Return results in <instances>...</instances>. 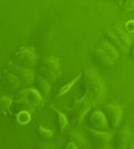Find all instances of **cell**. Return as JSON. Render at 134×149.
Returning a JSON list of instances; mask_svg holds the SVG:
<instances>
[{
	"label": "cell",
	"instance_id": "6da1fadb",
	"mask_svg": "<svg viewBox=\"0 0 134 149\" xmlns=\"http://www.w3.org/2000/svg\"><path fill=\"white\" fill-rule=\"evenodd\" d=\"M85 84V95L91 100L92 105H101L106 96V87L100 74L94 69H87L83 74Z\"/></svg>",
	"mask_w": 134,
	"mask_h": 149
},
{
	"label": "cell",
	"instance_id": "7a4b0ae2",
	"mask_svg": "<svg viewBox=\"0 0 134 149\" xmlns=\"http://www.w3.org/2000/svg\"><path fill=\"white\" fill-rule=\"evenodd\" d=\"M41 95L39 90L34 88H25L15 95L13 104L16 110L34 111L41 104Z\"/></svg>",
	"mask_w": 134,
	"mask_h": 149
},
{
	"label": "cell",
	"instance_id": "3957f363",
	"mask_svg": "<svg viewBox=\"0 0 134 149\" xmlns=\"http://www.w3.org/2000/svg\"><path fill=\"white\" fill-rule=\"evenodd\" d=\"M91 108H92V102L87 98L86 95L79 99L74 100L73 106L68 108V110H67L68 120L70 121V124L75 127L81 126V124L83 123L84 117L87 115V112L91 110Z\"/></svg>",
	"mask_w": 134,
	"mask_h": 149
},
{
	"label": "cell",
	"instance_id": "277c9868",
	"mask_svg": "<svg viewBox=\"0 0 134 149\" xmlns=\"http://www.w3.org/2000/svg\"><path fill=\"white\" fill-rule=\"evenodd\" d=\"M5 70L16 74L19 79L21 86H25V87L30 86L34 81V78H35V72L32 68L22 67V66H19V65L13 63V62H8L5 67Z\"/></svg>",
	"mask_w": 134,
	"mask_h": 149
},
{
	"label": "cell",
	"instance_id": "5b68a950",
	"mask_svg": "<svg viewBox=\"0 0 134 149\" xmlns=\"http://www.w3.org/2000/svg\"><path fill=\"white\" fill-rule=\"evenodd\" d=\"M86 134L89 143L95 148H109L113 137L107 131L96 130L93 128H86Z\"/></svg>",
	"mask_w": 134,
	"mask_h": 149
},
{
	"label": "cell",
	"instance_id": "8992f818",
	"mask_svg": "<svg viewBox=\"0 0 134 149\" xmlns=\"http://www.w3.org/2000/svg\"><path fill=\"white\" fill-rule=\"evenodd\" d=\"M15 61L17 65L27 67V68H34L37 63V56L32 48L29 47H21L17 50L13 55Z\"/></svg>",
	"mask_w": 134,
	"mask_h": 149
},
{
	"label": "cell",
	"instance_id": "52a82bcc",
	"mask_svg": "<svg viewBox=\"0 0 134 149\" xmlns=\"http://www.w3.org/2000/svg\"><path fill=\"white\" fill-rule=\"evenodd\" d=\"M114 148H133L134 147V135L128 126L122 127L120 130L116 132L114 138Z\"/></svg>",
	"mask_w": 134,
	"mask_h": 149
},
{
	"label": "cell",
	"instance_id": "ba28073f",
	"mask_svg": "<svg viewBox=\"0 0 134 149\" xmlns=\"http://www.w3.org/2000/svg\"><path fill=\"white\" fill-rule=\"evenodd\" d=\"M103 111L105 113L106 118L109 120V124L111 128H117L121 123L122 119V107L115 104H109L104 107Z\"/></svg>",
	"mask_w": 134,
	"mask_h": 149
},
{
	"label": "cell",
	"instance_id": "9c48e42d",
	"mask_svg": "<svg viewBox=\"0 0 134 149\" xmlns=\"http://www.w3.org/2000/svg\"><path fill=\"white\" fill-rule=\"evenodd\" d=\"M88 124L91 126V128L96 129V130L106 131L111 128L105 113H104V111H101V110H95L89 115Z\"/></svg>",
	"mask_w": 134,
	"mask_h": 149
},
{
	"label": "cell",
	"instance_id": "30bf717a",
	"mask_svg": "<svg viewBox=\"0 0 134 149\" xmlns=\"http://www.w3.org/2000/svg\"><path fill=\"white\" fill-rule=\"evenodd\" d=\"M92 57H93V60L95 62L97 66L103 67V68L109 69L111 67H113L114 61L109 58L101 48H95L92 51Z\"/></svg>",
	"mask_w": 134,
	"mask_h": 149
},
{
	"label": "cell",
	"instance_id": "8fae6325",
	"mask_svg": "<svg viewBox=\"0 0 134 149\" xmlns=\"http://www.w3.org/2000/svg\"><path fill=\"white\" fill-rule=\"evenodd\" d=\"M20 81L18 77L10 71H6L2 77V86L8 91H15L20 87Z\"/></svg>",
	"mask_w": 134,
	"mask_h": 149
},
{
	"label": "cell",
	"instance_id": "7c38bea8",
	"mask_svg": "<svg viewBox=\"0 0 134 149\" xmlns=\"http://www.w3.org/2000/svg\"><path fill=\"white\" fill-rule=\"evenodd\" d=\"M105 37L107 39V41H109L116 49L119 50V52L121 54L122 56H126V55H128V50L122 45L121 40L117 38V36L115 35L114 31L111 30V29H106V30H105Z\"/></svg>",
	"mask_w": 134,
	"mask_h": 149
},
{
	"label": "cell",
	"instance_id": "4fadbf2b",
	"mask_svg": "<svg viewBox=\"0 0 134 149\" xmlns=\"http://www.w3.org/2000/svg\"><path fill=\"white\" fill-rule=\"evenodd\" d=\"M113 31L115 32V35L117 36V38L121 40L122 45L130 51L132 45H133V37L130 36V32H128V31L124 30V29H122L121 27H119V26H115Z\"/></svg>",
	"mask_w": 134,
	"mask_h": 149
},
{
	"label": "cell",
	"instance_id": "5bb4252c",
	"mask_svg": "<svg viewBox=\"0 0 134 149\" xmlns=\"http://www.w3.org/2000/svg\"><path fill=\"white\" fill-rule=\"evenodd\" d=\"M98 48H101V49L107 55V56L113 60V61H115V60H117L119 58H120V52H119V50L115 48L113 45L111 44L109 41H107V40H103V41H101L100 42V46H98Z\"/></svg>",
	"mask_w": 134,
	"mask_h": 149
},
{
	"label": "cell",
	"instance_id": "9a60e30c",
	"mask_svg": "<svg viewBox=\"0 0 134 149\" xmlns=\"http://www.w3.org/2000/svg\"><path fill=\"white\" fill-rule=\"evenodd\" d=\"M43 66L45 68L49 69L54 72H59V61H58L57 58H54V57H47L45 58L44 61H43Z\"/></svg>",
	"mask_w": 134,
	"mask_h": 149
},
{
	"label": "cell",
	"instance_id": "2e32d148",
	"mask_svg": "<svg viewBox=\"0 0 134 149\" xmlns=\"http://www.w3.org/2000/svg\"><path fill=\"white\" fill-rule=\"evenodd\" d=\"M36 84H37V86H38L39 93H41V95L47 96V95L49 93V90H51V82H48L46 79H44L41 76H38V77L36 78Z\"/></svg>",
	"mask_w": 134,
	"mask_h": 149
},
{
	"label": "cell",
	"instance_id": "e0dca14e",
	"mask_svg": "<svg viewBox=\"0 0 134 149\" xmlns=\"http://www.w3.org/2000/svg\"><path fill=\"white\" fill-rule=\"evenodd\" d=\"M13 106V100L7 96H1L0 97V113L1 115H7L10 111V108Z\"/></svg>",
	"mask_w": 134,
	"mask_h": 149
},
{
	"label": "cell",
	"instance_id": "ac0fdd59",
	"mask_svg": "<svg viewBox=\"0 0 134 149\" xmlns=\"http://www.w3.org/2000/svg\"><path fill=\"white\" fill-rule=\"evenodd\" d=\"M51 109H53V111L56 113V116H57V119H58V127H59V131H64L65 127L68 125V118L65 116L63 112H60L59 110H57L55 107H51Z\"/></svg>",
	"mask_w": 134,
	"mask_h": 149
},
{
	"label": "cell",
	"instance_id": "d6986e66",
	"mask_svg": "<svg viewBox=\"0 0 134 149\" xmlns=\"http://www.w3.org/2000/svg\"><path fill=\"white\" fill-rule=\"evenodd\" d=\"M39 76H41L44 79H46L48 82H51H51H54V81L56 80V76H57V74L54 72V71H51V70H49V69L43 67V68L39 69Z\"/></svg>",
	"mask_w": 134,
	"mask_h": 149
},
{
	"label": "cell",
	"instance_id": "ffe728a7",
	"mask_svg": "<svg viewBox=\"0 0 134 149\" xmlns=\"http://www.w3.org/2000/svg\"><path fill=\"white\" fill-rule=\"evenodd\" d=\"M16 119H17V121H18L20 125L28 124V123L30 121V119H32L30 111H28V110H20V111L17 112Z\"/></svg>",
	"mask_w": 134,
	"mask_h": 149
},
{
	"label": "cell",
	"instance_id": "44dd1931",
	"mask_svg": "<svg viewBox=\"0 0 134 149\" xmlns=\"http://www.w3.org/2000/svg\"><path fill=\"white\" fill-rule=\"evenodd\" d=\"M82 77V74H77L76 77H74V79H72V80L68 82V84H65L63 87L59 89V91H58V96H63V95H65V93H67L68 90H69L70 88L73 87L75 84H76L77 81H78V79Z\"/></svg>",
	"mask_w": 134,
	"mask_h": 149
},
{
	"label": "cell",
	"instance_id": "7402d4cb",
	"mask_svg": "<svg viewBox=\"0 0 134 149\" xmlns=\"http://www.w3.org/2000/svg\"><path fill=\"white\" fill-rule=\"evenodd\" d=\"M70 139L73 140V141H75V143L78 145V147H84L85 146V138L82 137L79 134H77V132H72L70 134Z\"/></svg>",
	"mask_w": 134,
	"mask_h": 149
},
{
	"label": "cell",
	"instance_id": "603a6c76",
	"mask_svg": "<svg viewBox=\"0 0 134 149\" xmlns=\"http://www.w3.org/2000/svg\"><path fill=\"white\" fill-rule=\"evenodd\" d=\"M38 132H39V135L43 137V138H45V139H51V137L54 136V132H53V130H51V129H47V128H44L43 126L38 127Z\"/></svg>",
	"mask_w": 134,
	"mask_h": 149
},
{
	"label": "cell",
	"instance_id": "cb8c5ba5",
	"mask_svg": "<svg viewBox=\"0 0 134 149\" xmlns=\"http://www.w3.org/2000/svg\"><path fill=\"white\" fill-rule=\"evenodd\" d=\"M122 8L125 11H133L134 10V0H123Z\"/></svg>",
	"mask_w": 134,
	"mask_h": 149
},
{
	"label": "cell",
	"instance_id": "d4e9b609",
	"mask_svg": "<svg viewBox=\"0 0 134 149\" xmlns=\"http://www.w3.org/2000/svg\"><path fill=\"white\" fill-rule=\"evenodd\" d=\"M124 29L130 32V33H133L134 32V20H128L125 22V26H124Z\"/></svg>",
	"mask_w": 134,
	"mask_h": 149
},
{
	"label": "cell",
	"instance_id": "484cf974",
	"mask_svg": "<svg viewBox=\"0 0 134 149\" xmlns=\"http://www.w3.org/2000/svg\"><path fill=\"white\" fill-rule=\"evenodd\" d=\"M67 148H70V149H74V148H78V145H77L75 141H73V140H70L69 143H67V146H66Z\"/></svg>",
	"mask_w": 134,
	"mask_h": 149
},
{
	"label": "cell",
	"instance_id": "4316f807",
	"mask_svg": "<svg viewBox=\"0 0 134 149\" xmlns=\"http://www.w3.org/2000/svg\"><path fill=\"white\" fill-rule=\"evenodd\" d=\"M131 51H130V55H131V57L134 59V42H133V45H132V47H131Z\"/></svg>",
	"mask_w": 134,
	"mask_h": 149
},
{
	"label": "cell",
	"instance_id": "83f0119b",
	"mask_svg": "<svg viewBox=\"0 0 134 149\" xmlns=\"http://www.w3.org/2000/svg\"><path fill=\"white\" fill-rule=\"evenodd\" d=\"M113 1H114V2H117V3H120V2H122L123 0H113Z\"/></svg>",
	"mask_w": 134,
	"mask_h": 149
}]
</instances>
